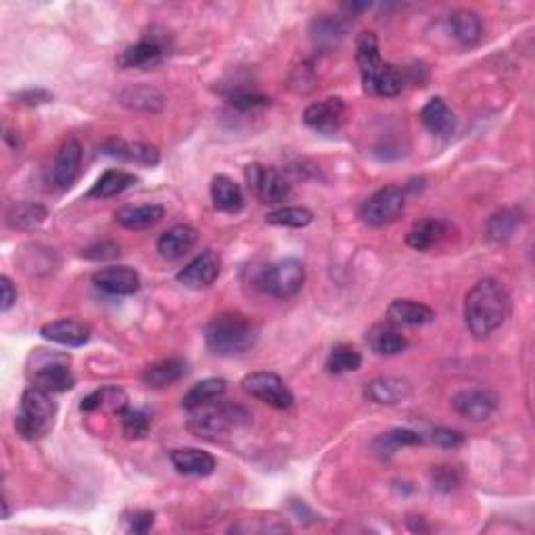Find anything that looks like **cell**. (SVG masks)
Masks as SVG:
<instances>
[{
  "mask_svg": "<svg viewBox=\"0 0 535 535\" xmlns=\"http://www.w3.org/2000/svg\"><path fill=\"white\" fill-rule=\"evenodd\" d=\"M366 342L379 356H398L408 347V339L395 329L393 322L372 324L366 332Z\"/></svg>",
  "mask_w": 535,
  "mask_h": 535,
  "instance_id": "cell-19",
  "label": "cell"
},
{
  "mask_svg": "<svg viewBox=\"0 0 535 535\" xmlns=\"http://www.w3.org/2000/svg\"><path fill=\"white\" fill-rule=\"evenodd\" d=\"M429 441L437 443V446L441 448H456L461 446L464 441V435L461 431H454V429H446V427H440V429H433L429 433Z\"/></svg>",
  "mask_w": 535,
  "mask_h": 535,
  "instance_id": "cell-42",
  "label": "cell"
},
{
  "mask_svg": "<svg viewBox=\"0 0 535 535\" xmlns=\"http://www.w3.org/2000/svg\"><path fill=\"white\" fill-rule=\"evenodd\" d=\"M450 30L462 46H475L483 36V22L475 11L461 9L450 15Z\"/></svg>",
  "mask_w": 535,
  "mask_h": 535,
  "instance_id": "cell-27",
  "label": "cell"
},
{
  "mask_svg": "<svg viewBox=\"0 0 535 535\" xmlns=\"http://www.w3.org/2000/svg\"><path fill=\"white\" fill-rule=\"evenodd\" d=\"M93 282L96 289L105 291L107 295L126 297L134 295L141 289V276L128 266H109L93 274Z\"/></svg>",
  "mask_w": 535,
  "mask_h": 535,
  "instance_id": "cell-15",
  "label": "cell"
},
{
  "mask_svg": "<svg viewBox=\"0 0 535 535\" xmlns=\"http://www.w3.org/2000/svg\"><path fill=\"white\" fill-rule=\"evenodd\" d=\"M226 393V381L224 379H205L201 383L193 385L186 395L183 398V408L184 410H194L199 406L212 404V401L220 400L222 395Z\"/></svg>",
  "mask_w": 535,
  "mask_h": 535,
  "instance_id": "cell-33",
  "label": "cell"
},
{
  "mask_svg": "<svg viewBox=\"0 0 535 535\" xmlns=\"http://www.w3.org/2000/svg\"><path fill=\"white\" fill-rule=\"evenodd\" d=\"M433 481L437 485V490L441 491H451L456 488L458 479H456V472L448 469V467H437L433 471Z\"/></svg>",
  "mask_w": 535,
  "mask_h": 535,
  "instance_id": "cell-45",
  "label": "cell"
},
{
  "mask_svg": "<svg viewBox=\"0 0 535 535\" xmlns=\"http://www.w3.org/2000/svg\"><path fill=\"white\" fill-rule=\"evenodd\" d=\"M34 387L43 389L46 393H65L74 389L75 379L67 364L64 362H45L34 371Z\"/></svg>",
  "mask_w": 535,
  "mask_h": 535,
  "instance_id": "cell-20",
  "label": "cell"
},
{
  "mask_svg": "<svg viewBox=\"0 0 535 535\" xmlns=\"http://www.w3.org/2000/svg\"><path fill=\"white\" fill-rule=\"evenodd\" d=\"M0 289H3V305L0 308H3V312H9L17 302V289L9 276H0Z\"/></svg>",
  "mask_w": 535,
  "mask_h": 535,
  "instance_id": "cell-46",
  "label": "cell"
},
{
  "mask_svg": "<svg viewBox=\"0 0 535 535\" xmlns=\"http://www.w3.org/2000/svg\"><path fill=\"white\" fill-rule=\"evenodd\" d=\"M406 210V191L401 186L389 184L372 193L362 207H360V218L364 224L381 228L387 224H393L395 220L401 218Z\"/></svg>",
  "mask_w": 535,
  "mask_h": 535,
  "instance_id": "cell-6",
  "label": "cell"
},
{
  "mask_svg": "<svg viewBox=\"0 0 535 535\" xmlns=\"http://www.w3.org/2000/svg\"><path fill=\"white\" fill-rule=\"evenodd\" d=\"M412 395V383L400 377H379L366 385V398L381 406H395Z\"/></svg>",
  "mask_w": 535,
  "mask_h": 535,
  "instance_id": "cell-17",
  "label": "cell"
},
{
  "mask_svg": "<svg viewBox=\"0 0 535 535\" xmlns=\"http://www.w3.org/2000/svg\"><path fill=\"white\" fill-rule=\"evenodd\" d=\"M186 374V362L180 358H168V360H159V362L151 364L144 368L143 372V381L147 387H170L173 383H178Z\"/></svg>",
  "mask_w": 535,
  "mask_h": 535,
  "instance_id": "cell-26",
  "label": "cell"
},
{
  "mask_svg": "<svg viewBox=\"0 0 535 535\" xmlns=\"http://www.w3.org/2000/svg\"><path fill=\"white\" fill-rule=\"evenodd\" d=\"M421 120L425 128L435 136H450L456 130V115L448 107V103L440 99H431L421 111Z\"/></svg>",
  "mask_w": 535,
  "mask_h": 535,
  "instance_id": "cell-25",
  "label": "cell"
},
{
  "mask_svg": "<svg viewBox=\"0 0 535 535\" xmlns=\"http://www.w3.org/2000/svg\"><path fill=\"white\" fill-rule=\"evenodd\" d=\"M19 99L27 103V105H38V103L51 101V94H48L46 90H27V93L19 94Z\"/></svg>",
  "mask_w": 535,
  "mask_h": 535,
  "instance_id": "cell-47",
  "label": "cell"
},
{
  "mask_svg": "<svg viewBox=\"0 0 535 535\" xmlns=\"http://www.w3.org/2000/svg\"><path fill=\"white\" fill-rule=\"evenodd\" d=\"M356 61L362 75V86L372 96H398L404 90V75L395 65L385 64L379 53L374 32H362L356 40Z\"/></svg>",
  "mask_w": 535,
  "mask_h": 535,
  "instance_id": "cell-2",
  "label": "cell"
},
{
  "mask_svg": "<svg viewBox=\"0 0 535 535\" xmlns=\"http://www.w3.org/2000/svg\"><path fill=\"white\" fill-rule=\"evenodd\" d=\"M243 391L252 398L263 401V404L287 410L293 406V393L287 387V383L274 372H252L243 379Z\"/></svg>",
  "mask_w": 535,
  "mask_h": 535,
  "instance_id": "cell-10",
  "label": "cell"
},
{
  "mask_svg": "<svg viewBox=\"0 0 535 535\" xmlns=\"http://www.w3.org/2000/svg\"><path fill=\"white\" fill-rule=\"evenodd\" d=\"M520 212L519 210H502L496 215H491V220L488 222V236L491 241L496 243H504L509 241L510 236L517 233V228L520 226Z\"/></svg>",
  "mask_w": 535,
  "mask_h": 535,
  "instance_id": "cell-36",
  "label": "cell"
},
{
  "mask_svg": "<svg viewBox=\"0 0 535 535\" xmlns=\"http://www.w3.org/2000/svg\"><path fill=\"white\" fill-rule=\"evenodd\" d=\"M117 255H120V245L111 241L96 243V245L86 247L82 252V257H86V260H114Z\"/></svg>",
  "mask_w": 535,
  "mask_h": 535,
  "instance_id": "cell-44",
  "label": "cell"
},
{
  "mask_svg": "<svg viewBox=\"0 0 535 535\" xmlns=\"http://www.w3.org/2000/svg\"><path fill=\"white\" fill-rule=\"evenodd\" d=\"M210 193H212L213 205L218 207L220 212L236 213L243 210V205H245V197H243L241 186L228 176H215L212 180Z\"/></svg>",
  "mask_w": 535,
  "mask_h": 535,
  "instance_id": "cell-28",
  "label": "cell"
},
{
  "mask_svg": "<svg viewBox=\"0 0 535 535\" xmlns=\"http://www.w3.org/2000/svg\"><path fill=\"white\" fill-rule=\"evenodd\" d=\"M136 183L138 178L126 170H107L99 180H96L93 189L88 191V197L93 199L117 197V194H122L124 191L132 189Z\"/></svg>",
  "mask_w": 535,
  "mask_h": 535,
  "instance_id": "cell-29",
  "label": "cell"
},
{
  "mask_svg": "<svg viewBox=\"0 0 535 535\" xmlns=\"http://www.w3.org/2000/svg\"><path fill=\"white\" fill-rule=\"evenodd\" d=\"M247 414L239 406L222 404V401H212V404L199 406L191 410L189 431L193 435L203 437V440H215V437L226 435L228 431L239 427Z\"/></svg>",
  "mask_w": 535,
  "mask_h": 535,
  "instance_id": "cell-5",
  "label": "cell"
},
{
  "mask_svg": "<svg viewBox=\"0 0 535 535\" xmlns=\"http://www.w3.org/2000/svg\"><path fill=\"white\" fill-rule=\"evenodd\" d=\"M199 233L189 224H176L170 231H165L157 241V252L165 260H178L184 253H189L194 243H197Z\"/></svg>",
  "mask_w": 535,
  "mask_h": 535,
  "instance_id": "cell-21",
  "label": "cell"
},
{
  "mask_svg": "<svg viewBox=\"0 0 535 535\" xmlns=\"http://www.w3.org/2000/svg\"><path fill=\"white\" fill-rule=\"evenodd\" d=\"M82 173V147L75 138H67L53 163V180L59 189H72Z\"/></svg>",
  "mask_w": 535,
  "mask_h": 535,
  "instance_id": "cell-14",
  "label": "cell"
},
{
  "mask_svg": "<svg viewBox=\"0 0 535 535\" xmlns=\"http://www.w3.org/2000/svg\"><path fill=\"white\" fill-rule=\"evenodd\" d=\"M228 103L241 111H249V109L270 105V99L268 96H263L262 93H257V90L239 88V90H234V93L228 94Z\"/></svg>",
  "mask_w": 535,
  "mask_h": 535,
  "instance_id": "cell-41",
  "label": "cell"
},
{
  "mask_svg": "<svg viewBox=\"0 0 535 535\" xmlns=\"http://www.w3.org/2000/svg\"><path fill=\"white\" fill-rule=\"evenodd\" d=\"M448 224L443 220L437 218H429L422 220L419 224L412 226V231L406 234V243L408 247L416 249V252H427L433 245H437L443 236H446Z\"/></svg>",
  "mask_w": 535,
  "mask_h": 535,
  "instance_id": "cell-30",
  "label": "cell"
},
{
  "mask_svg": "<svg viewBox=\"0 0 535 535\" xmlns=\"http://www.w3.org/2000/svg\"><path fill=\"white\" fill-rule=\"evenodd\" d=\"M46 207L38 203H19L11 207L9 215H6V222L13 228H22V231H30V228H38L46 220Z\"/></svg>",
  "mask_w": 535,
  "mask_h": 535,
  "instance_id": "cell-34",
  "label": "cell"
},
{
  "mask_svg": "<svg viewBox=\"0 0 535 535\" xmlns=\"http://www.w3.org/2000/svg\"><path fill=\"white\" fill-rule=\"evenodd\" d=\"M40 335L48 339V342L65 347H82L90 342V326L80 321L64 318V321L45 324L43 329H40Z\"/></svg>",
  "mask_w": 535,
  "mask_h": 535,
  "instance_id": "cell-18",
  "label": "cell"
},
{
  "mask_svg": "<svg viewBox=\"0 0 535 535\" xmlns=\"http://www.w3.org/2000/svg\"><path fill=\"white\" fill-rule=\"evenodd\" d=\"M347 32V24L342 17L332 15H322L312 22V36H314L316 43L322 45H332L335 40L343 38Z\"/></svg>",
  "mask_w": 535,
  "mask_h": 535,
  "instance_id": "cell-39",
  "label": "cell"
},
{
  "mask_svg": "<svg viewBox=\"0 0 535 535\" xmlns=\"http://www.w3.org/2000/svg\"><path fill=\"white\" fill-rule=\"evenodd\" d=\"M117 419H120L122 431L128 440H141V437L147 435L151 429V416L144 412V410L126 406L117 414Z\"/></svg>",
  "mask_w": 535,
  "mask_h": 535,
  "instance_id": "cell-38",
  "label": "cell"
},
{
  "mask_svg": "<svg viewBox=\"0 0 535 535\" xmlns=\"http://www.w3.org/2000/svg\"><path fill=\"white\" fill-rule=\"evenodd\" d=\"M153 523H155V514H153L151 510H136V512H132L130 517L126 519L128 531L136 533V535L149 533Z\"/></svg>",
  "mask_w": 535,
  "mask_h": 535,
  "instance_id": "cell-43",
  "label": "cell"
},
{
  "mask_svg": "<svg viewBox=\"0 0 535 535\" xmlns=\"http://www.w3.org/2000/svg\"><path fill=\"white\" fill-rule=\"evenodd\" d=\"M165 210L162 205L144 203V205H124L115 212V220L128 231H144L159 224L163 220Z\"/></svg>",
  "mask_w": 535,
  "mask_h": 535,
  "instance_id": "cell-24",
  "label": "cell"
},
{
  "mask_svg": "<svg viewBox=\"0 0 535 535\" xmlns=\"http://www.w3.org/2000/svg\"><path fill=\"white\" fill-rule=\"evenodd\" d=\"M220 255L215 252H203L180 270L178 282L184 284L186 289H207L220 276Z\"/></svg>",
  "mask_w": 535,
  "mask_h": 535,
  "instance_id": "cell-12",
  "label": "cell"
},
{
  "mask_svg": "<svg viewBox=\"0 0 535 535\" xmlns=\"http://www.w3.org/2000/svg\"><path fill=\"white\" fill-rule=\"evenodd\" d=\"M345 117V105L342 99H326L314 103L303 111V124L321 134H335L342 130Z\"/></svg>",
  "mask_w": 535,
  "mask_h": 535,
  "instance_id": "cell-13",
  "label": "cell"
},
{
  "mask_svg": "<svg viewBox=\"0 0 535 535\" xmlns=\"http://www.w3.org/2000/svg\"><path fill=\"white\" fill-rule=\"evenodd\" d=\"M170 53V36L163 30L151 27L136 45L128 46L120 57L117 65L124 69H151L163 64Z\"/></svg>",
  "mask_w": 535,
  "mask_h": 535,
  "instance_id": "cell-7",
  "label": "cell"
},
{
  "mask_svg": "<svg viewBox=\"0 0 535 535\" xmlns=\"http://www.w3.org/2000/svg\"><path fill=\"white\" fill-rule=\"evenodd\" d=\"M128 406V398L122 389L115 387H103L96 389L90 395L82 400L80 410L82 412H94V410H111L114 414H120Z\"/></svg>",
  "mask_w": 535,
  "mask_h": 535,
  "instance_id": "cell-32",
  "label": "cell"
},
{
  "mask_svg": "<svg viewBox=\"0 0 535 535\" xmlns=\"http://www.w3.org/2000/svg\"><path fill=\"white\" fill-rule=\"evenodd\" d=\"M205 342L218 356H239L255 345L257 326L243 314L226 312L207 324Z\"/></svg>",
  "mask_w": 535,
  "mask_h": 535,
  "instance_id": "cell-3",
  "label": "cell"
},
{
  "mask_svg": "<svg viewBox=\"0 0 535 535\" xmlns=\"http://www.w3.org/2000/svg\"><path fill=\"white\" fill-rule=\"evenodd\" d=\"M103 151L105 155L120 159V162L126 163H138V165H153L159 163V151L157 147L147 143H130V141H122V138H111V141L103 143Z\"/></svg>",
  "mask_w": 535,
  "mask_h": 535,
  "instance_id": "cell-16",
  "label": "cell"
},
{
  "mask_svg": "<svg viewBox=\"0 0 535 535\" xmlns=\"http://www.w3.org/2000/svg\"><path fill=\"white\" fill-rule=\"evenodd\" d=\"M425 441V437L416 433L412 429H391L387 433H381L377 440L372 441V451L381 458L393 456L400 448L406 446H419V443Z\"/></svg>",
  "mask_w": 535,
  "mask_h": 535,
  "instance_id": "cell-31",
  "label": "cell"
},
{
  "mask_svg": "<svg viewBox=\"0 0 535 535\" xmlns=\"http://www.w3.org/2000/svg\"><path fill=\"white\" fill-rule=\"evenodd\" d=\"M245 178L249 189L253 191V194L262 203H282V201H287L291 197V193H293L291 183L284 178V173L276 168H270V165H247Z\"/></svg>",
  "mask_w": 535,
  "mask_h": 535,
  "instance_id": "cell-9",
  "label": "cell"
},
{
  "mask_svg": "<svg viewBox=\"0 0 535 535\" xmlns=\"http://www.w3.org/2000/svg\"><path fill=\"white\" fill-rule=\"evenodd\" d=\"M305 281V268L300 260H281L263 270L260 287L274 297H293L302 291Z\"/></svg>",
  "mask_w": 535,
  "mask_h": 535,
  "instance_id": "cell-8",
  "label": "cell"
},
{
  "mask_svg": "<svg viewBox=\"0 0 535 535\" xmlns=\"http://www.w3.org/2000/svg\"><path fill=\"white\" fill-rule=\"evenodd\" d=\"M451 406L464 419L472 422H481L491 419V414L496 412L498 408V395L490 391V389L472 387V389H462L461 393L454 395L451 400Z\"/></svg>",
  "mask_w": 535,
  "mask_h": 535,
  "instance_id": "cell-11",
  "label": "cell"
},
{
  "mask_svg": "<svg viewBox=\"0 0 535 535\" xmlns=\"http://www.w3.org/2000/svg\"><path fill=\"white\" fill-rule=\"evenodd\" d=\"M389 322L404 326H422L435 321V310L414 300H395L387 308Z\"/></svg>",
  "mask_w": 535,
  "mask_h": 535,
  "instance_id": "cell-22",
  "label": "cell"
},
{
  "mask_svg": "<svg viewBox=\"0 0 535 535\" xmlns=\"http://www.w3.org/2000/svg\"><path fill=\"white\" fill-rule=\"evenodd\" d=\"M122 103L124 105H130V107H136V109H159L162 107V94L157 93L155 88H149V86H134V88H128L126 93L122 94Z\"/></svg>",
  "mask_w": 535,
  "mask_h": 535,
  "instance_id": "cell-40",
  "label": "cell"
},
{
  "mask_svg": "<svg viewBox=\"0 0 535 535\" xmlns=\"http://www.w3.org/2000/svg\"><path fill=\"white\" fill-rule=\"evenodd\" d=\"M172 464L173 469L183 475H194V477H207L215 471V458L210 451L197 450V448H183L172 451Z\"/></svg>",
  "mask_w": 535,
  "mask_h": 535,
  "instance_id": "cell-23",
  "label": "cell"
},
{
  "mask_svg": "<svg viewBox=\"0 0 535 535\" xmlns=\"http://www.w3.org/2000/svg\"><path fill=\"white\" fill-rule=\"evenodd\" d=\"M510 314V295L496 279L479 281L467 293L464 322L472 337L485 339L506 322Z\"/></svg>",
  "mask_w": 535,
  "mask_h": 535,
  "instance_id": "cell-1",
  "label": "cell"
},
{
  "mask_svg": "<svg viewBox=\"0 0 535 535\" xmlns=\"http://www.w3.org/2000/svg\"><path fill=\"white\" fill-rule=\"evenodd\" d=\"M266 222L272 226H284V228H305L314 222V213L308 207H281L266 215Z\"/></svg>",
  "mask_w": 535,
  "mask_h": 535,
  "instance_id": "cell-35",
  "label": "cell"
},
{
  "mask_svg": "<svg viewBox=\"0 0 535 535\" xmlns=\"http://www.w3.org/2000/svg\"><path fill=\"white\" fill-rule=\"evenodd\" d=\"M54 419H57V404L53 401L51 393L38 387L27 389L22 395V404H19L15 421L17 433L30 441L43 440L53 431Z\"/></svg>",
  "mask_w": 535,
  "mask_h": 535,
  "instance_id": "cell-4",
  "label": "cell"
},
{
  "mask_svg": "<svg viewBox=\"0 0 535 535\" xmlns=\"http://www.w3.org/2000/svg\"><path fill=\"white\" fill-rule=\"evenodd\" d=\"M362 366V356L356 347L352 345H337L335 350L329 353V360H326V371L332 374H345L353 372Z\"/></svg>",
  "mask_w": 535,
  "mask_h": 535,
  "instance_id": "cell-37",
  "label": "cell"
}]
</instances>
